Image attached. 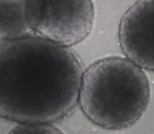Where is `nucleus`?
<instances>
[{
	"instance_id": "nucleus-1",
	"label": "nucleus",
	"mask_w": 154,
	"mask_h": 134,
	"mask_svg": "<svg viewBox=\"0 0 154 134\" xmlns=\"http://www.w3.org/2000/svg\"><path fill=\"white\" fill-rule=\"evenodd\" d=\"M83 65L78 55L31 35L0 41V118L51 124L79 103Z\"/></svg>"
},
{
	"instance_id": "nucleus-2",
	"label": "nucleus",
	"mask_w": 154,
	"mask_h": 134,
	"mask_svg": "<svg viewBox=\"0 0 154 134\" xmlns=\"http://www.w3.org/2000/svg\"><path fill=\"white\" fill-rule=\"evenodd\" d=\"M150 96V83L140 66L127 58L108 57L84 71L79 104L93 124L120 130L142 117Z\"/></svg>"
},
{
	"instance_id": "nucleus-3",
	"label": "nucleus",
	"mask_w": 154,
	"mask_h": 134,
	"mask_svg": "<svg viewBox=\"0 0 154 134\" xmlns=\"http://www.w3.org/2000/svg\"><path fill=\"white\" fill-rule=\"evenodd\" d=\"M93 0H27L26 18L34 35L65 47L84 41L94 24Z\"/></svg>"
},
{
	"instance_id": "nucleus-4",
	"label": "nucleus",
	"mask_w": 154,
	"mask_h": 134,
	"mask_svg": "<svg viewBox=\"0 0 154 134\" xmlns=\"http://www.w3.org/2000/svg\"><path fill=\"white\" fill-rule=\"evenodd\" d=\"M119 43L127 59L154 71V0H137L123 15Z\"/></svg>"
},
{
	"instance_id": "nucleus-5",
	"label": "nucleus",
	"mask_w": 154,
	"mask_h": 134,
	"mask_svg": "<svg viewBox=\"0 0 154 134\" xmlns=\"http://www.w3.org/2000/svg\"><path fill=\"white\" fill-rule=\"evenodd\" d=\"M27 0H0V41L34 35L26 18Z\"/></svg>"
},
{
	"instance_id": "nucleus-6",
	"label": "nucleus",
	"mask_w": 154,
	"mask_h": 134,
	"mask_svg": "<svg viewBox=\"0 0 154 134\" xmlns=\"http://www.w3.org/2000/svg\"><path fill=\"white\" fill-rule=\"evenodd\" d=\"M8 134H65L51 124H19Z\"/></svg>"
}]
</instances>
